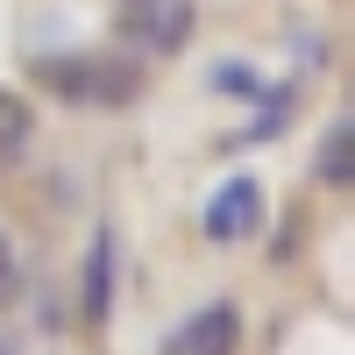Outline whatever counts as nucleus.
Wrapping results in <instances>:
<instances>
[{
	"label": "nucleus",
	"instance_id": "nucleus-1",
	"mask_svg": "<svg viewBox=\"0 0 355 355\" xmlns=\"http://www.w3.org/2000/svg\"><path fill=\"white\" fill-rule=\"evenodd\" d=\"M36 85H50L64 107L121 114L142 100V64L121 50H57V57H36Z\"/></svg>",
	"mask_w": 355,
	"mask_h": 355
},
{
	"label": "nucleus",
	"instance_id": "nucleus-2",
	"mask_svg": "<svg viewBox=\"0 0 355 355\" xmlns=\"http://www.w3.org/2000/svg\"><path fill=\"white\" fill-rule=\"evenodd\" d=\"M114 21H121V36L142 57H178L192 43L199 8H192V0H114Z\"/></svg>",
	"mask_w": 355,
	"mask_h": 355
},
{
	"label": "nucleus",
	"instance_id": "nucleus-3",
	"mask_svg": "<svg viewBox=\"0 0 355 355\" xmlns=\"http://www.w3.org/2000/svg\"><path fill=\"white\" fill-rule=\"evenodd\" d=\"M263 214H270V206H263V178H256V171H234L227 185L206 199L199 227H206V242H214V249H242V242L263 234Z\"/></svg>",
	"mask_w": 355,
	"mask_h": 355
},
{
	"label": "nucleus",
	"instance_id": "nucleus-4",
	"mask_svg": "<svg viewBox=\"0 0 355 355\" xmlns=\"http://www.w3.org/2000/svg\"><path fill=\"white\" fill-rule=\"evenodd\" d=\"M114 277H121V234L107 220L85 234V256H78V327H107L114 320Z\"/></svg>",
	"mask_w": 355,
	"mask_h": 355
},
{
	"label": "nucleus",
	"instance_id": "nucleus-5",
	"mask_svg": "<svg viewBox=\"0 0 355 355\" xmlns=\"http://www.w3.org/2000/svg\"><path fill=\"white\" fill-rule=\"evenodd\" d=\"M157 355H242V306H234V299H214V306L185 313V320L157 341Z\"/></svg>",
	"mask_w": 355,
	"mask_h": 355
},
{
	"label": "nucleus",
	"instance_id": "nucleus-6",
	"mask_svg": "<svg viewBox=\"0 0 355 355\" xmlns=\"http://www.w3.org/2000/svg\"><path fill=\"white\" fill-rule=\"evenodd\" d=\"M313 185H327V192H348V185H355V121H348V114H334L327 135H320V150H313Z\"/></svg>",
	"mask_w": 355,
	"mask_h": 355
},
{
	"label": "nucleus",
	"instance_id": "nucleus-7",
	"mask_svg": "<svg viewBox=\"0 0 355 355\" xmlns=\"http://www.w3.org/2000/svg\"><path fill=\"white\" fill-rule=\"evenodd\" d=\"M28 142H36V107L0 85V171H15L28 157Z\"/></svg>",
	"mask_w": 355,
	"mask_h": 355
},
{
	"label": "nucleus",
	"instance_id": "nucleus-8",
	"mask_svg": "<svg viewBox=\"0 0 355 355\" xmlns=\"http://www.w3.org/2000/svg\"><path fill=\"white\" fill-rule=\"evenodd\" d=\"M206 85H214L220 100H242V107H256V100H263V78H256V64H234V57H220V64L206 71Z\"/></svg>",
	"mask_w": 355,
	"mask_h": 355
},
{
	"label": "nucleus",
	"instance_id": "nucleus-9",
	"mask_svg": "<svg viewBox=\"0 0 355 355\" xmlns=\"http://www.w3.org/2000/svg\"><path fill=\"white\" fill-rule=\"evenodd\" d=\"M8 277H15V249H8V234H0V291H8Z\"/></svg>",
	"mask_w": 355,
	"mask_h": 355
}]
</instances>
